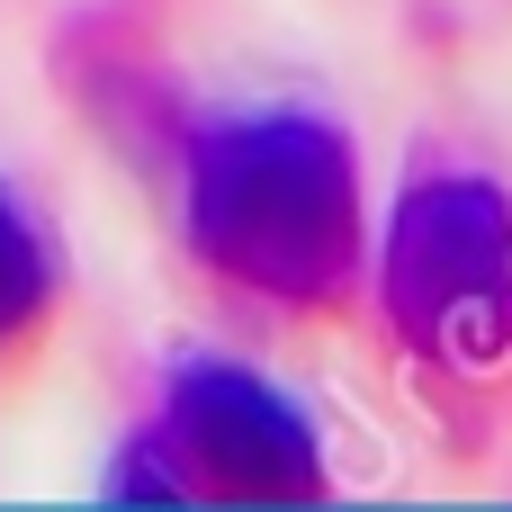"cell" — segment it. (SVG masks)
Instances as JSON below:
<instances>
[{
	"label": "cell",
	"instance_id": "1",
	"mask_svg": "<svg viewBox=\"0 0 512 512\" xmlns=\"http://www.w3.org/2000/svg\"><path fill=\"white\" fill-rule=\"evenodd\" d=\"M180 225H189V252L243 297L324 306L360 279V252H369L360 153L315 108L216 117L180 162Z\"/></svg>",
	"mask_w": 512,
	"mask_h": 512
},
{
	"label": "cell",
	"instance_id": "2",
	"mask_svg": "<svg viewBox=\"0 0 512 512\" xmlns=\"http://www.w3.org/2000/svg\"><path fill=\"white\" fill-rule=\"evenodd\" d=\"M117 504H315L324 450L297 396L252 378L243 360H180L153 396V423L126 441Z\"/></svg>",
	"mask_w": 512,
	"mask_h": 512
},
{
	"label": "cell",
	"instance_id": "3",
	"mask_svg": "<svg viewBox=\"0 0 512 512\" xmlns=\"http://www.w3.org/2000/svg\"><path fill=\"white\" fill-rule=\"evenodd\" d=\"M378 297L414 360L495 369L512 351V198L486 171L405 180L378 243Z\"/></svg>",
	"mask_w": 512,
	"mask_h": 512
},
{
	"label": "cell",
	"instance_id": "4",
	"mask_svg": "<svg viewBox=\"0 0 512 512\" xmlns=\"http://www.w3.org/2000/svg\"><path fill=\"white\" fill-rule=\"evenodd\" d=\"M54 288H63V270H54V243L36 234V216L0 189V351L9 342H27L45 315H54Z\"/></svg>",
	"mask_w": 512,
	"mask_h": 512
}]
</instances>
